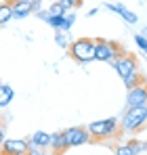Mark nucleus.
I'll list each match as a JSON object with an SVG mask.
<instances>
[{
	"instance_id": "obj_6",
	"label": "nucleus",
	"mask_w": 147,
	"mask_h": 155,
	"mask_svg": "<svg viewBox=\"0 0 147 155\" xmlns=\"http://www.w3.org/2000/svg\"><path fill=\"white\" fill-rule=\"evenodd\" d=\"M63 134H65L67 147H80V145H86V143L93 140L91 134H88V130L82 128V126H74V128L63 130Z\"/></svg>"
},
{
	"instance_id": "obj_3",
	"label": "nucleus",
	"mask_w": 147,
	"mask_h": 155,
	"mask_svg": "<svg viewBox=\"0 0 147 155\" xmlns=\"http://www.w3.org/2000/svg\"><path fill=\"white\" fill-rule=\"evenodd\" d=\"M86 130H88V134H91L93 140H103V138L120 134V120L118 117H107V120L91 122L86 126Z\"/></svg>"
},
{
	"instance_id": "obj_10",
	"label": "nucleus",
	"mask_w": 147,
	"mask_h": 155,
	"mask_svg": "<svg viewBox=\"0 0 147 155\" xmlns=\"http://www.w3.org/2000/svg\"><path fill=\"white\" fill-rule=\"evenodd\" d=\"M13 4V19H25L32 15V0H11Z\"/></svg>"
},
{
	"instance_id": "obj_1",
	"label": "nucleus",
	"mask_w": 147,
	"mask_h": 155,
	"mask_svg": "<svg viewBox=\"0 0 147 155\" xmlns=\"http://www.w3.org/2000/svg\"><path fill=\"white\" fill-rule=\"evenodd\" d=\"M147 126V105L141 107H128L122 115L120 122V132H128V134H137Z\"/></svg>"
},
{
	"instance_id": "obj_28",
	"label": "nucleus",
	"mask_w": 147,
	"mask_h": 155,
	"mask_svg": "<svg viewBox=\"0 0 147 155\" xmlns=\"http://www.w3.org/2000/svg\"><path fill=\"white\" fill-rule=\"evenodd\" d=\"M50 2H57V0H50Z\"/></svg>"
},
{
	"instance_id": "obj_18",
	"label": "nucleus",
	"mask_w": 147,
	"mask_h": 155,
	"mask_svg": "<svg viewBox=\"0 0 147 155\" xmlns=\"http://www.w3.org/2000/svg\"><path fill=\"white\" fill-rule=\"evenodd\" d=\"M74 23H76V13H74V11H67V13L63 15V31H67Z\"/></svg>"
},
{
	"instance_id": "obj_16",
	"label": "nucleus",
	"mask_w": 147,
	"mask_h": 155,
	"mask_svg": "<svg viewBox=\"0 0 147 155\" xmlns=\"http://www.w3.org/2000/svg\"><path fill=\"white\" fill-rule=\"evenodd\" d=\"M46 13H49L50 17H63V15H65L67 11H65V8H63V6H61L59 2H50L49 8H46Z\"/></svg>"
},
{
	"instance_id": "obj_19",
	"label": "nucleus",
	"mask_w": 147,
	"mask_h": 155,
	"mask_svg": "<svg viewBox=\"0 0 147 155\" xmlns=\"http://www.w3.org/2000/svg\"><path fill=\"white\" fill-rule=\"evenodd\" d=\"M65 11H74V8H80L82 6V0H57Z\"/></svg>"
},
{
	"instance_id": "obj_21",
	"label": "nucleus",
	"mask_w": 147,
	"mask_h": 155,
	"mask_svg": "<svg viewBox=\"0 0 147 155\" xmlns=\"http://www.w3.org/2000/svg\"><path fill=\"white\" fill-rule=\"evenodd\" d=\"M116 155H137L132 149H130V145L126 143V145H118L116 147Z\"/></svg>"
},
{
	"instance_id": "obj_22",
	"label": "nucleus",
	"mask_w": 147,
	"mask_h": 155,
	"mask_svg": "<svg viewBox=\"0 0 147 155\" xmlns=\"http://www.w3.org/2000/svg\"><path fill=\"white\" fill-rule=\"evenodd\" d=\"M128 145H130V149H132V151H135L137 155L141 153V151H145V149H147V143H139V140H130Z\"/></svg>"
},
{
	"instance_id": "obj_15",
	"label": "nucleus",
	"mask_w": 147,
	"mask_h": 155,
	"mask_svg": "<svg viewBox=\"0 0 147 155\" xmlns=\"http://www.w3.org/2000/svg\"><path fill=\"white\" fill-rule=\"evenodd\" d=\"M55 44L67 51V46H70V36H67V31H55Z\"/></svg>"
},
{
	"instance_id": "obj_24",
	"label": "nucleus",
	"mask_w": 147,
	"mask_h": 155,
	"mask_svg": "<svg viewBox=\"0 0 147 155\" xmlns=\"http://www.w3.org/2000/svg\"><path fill=\"white\" fill-rule=\"evenodd\" d=\"M42 11V0H32V15H38Z\"/></svg>"
},
{
	"instance_id": "obj_20",
	"label": "nucleus",
	"mask_w": 147,
	"mask_h": 155,
	"mask_svg": "<svg viewBox=\"0 0 147 155\" xmlns=\"http://www.w3.org/2000/svg\"><path fill=\"white\" fill-rule=\"evenodd\" d=\"M25 155H46V149L36 147V145H32V143L27 140V151H25Z\"/></svg>"
},
{
	"instance_id": "obj_27",
	"label": "nucleus",
	"mask_w": 147,
	"mask_h": 155,
	"mask_svg": "<svg viewBox=\"0 0 147 155\" xmlns=\"http://www.w3.org/2000/svg\"><path fill=\"white\" fill-rule=\"evenodd\" d=\"M141 36H143V38H145V40H147V25L143 27V31H141Z\"/></svg>"
},
{
	"instance_id": "obj_14",
	"label": "nucleus",
	"mask_w": 147,
	"mask_h": 155,
	"mask_svg": "<svg viewBox=\"0 0 147 155\" xmlns=\"http://www.w3.org/2000/svg\"><path fill=\"white\" fill-rule=\"evenodd\" d=\"M11 19H13V4H11V0L0 2V25L9 23Z\"/></svg>"
},
{
	"instance_id": "obj_17",
	"label": "nucleus",
	"mask_w": 147,
	"mask_h": 155,
	"mask_svg": "<svg viewBox=\"0 0 147 155\" xmlns=\"http://www.w3.org/2000/svg\"><path fill=\"white\" fill-rule=\"evenodd\" d=\"M141 82H145V76L139 71V74H135V76L126 78V80H124V86H126V88H135V86L141 84Z\"/></svg>"
},
{
	"instance_id": "obj_2",
	"label": "nucleus",
	"mask_w": 147,
	"mask_h": 155,
	"mask_svg": "<svg viewBox=\"0 0 147 155\" xmlns=\"http://www.w3.org/2000/svg\"><path fill=\"white\" fill-rule=\"evenodd\" d=\"M67 54L76 63H82V65L95 61V40L93 38H78V40H74L67 46Z\"/></svg>"
},
{
	"instance_id": "obj_7",
	"label": "nucleus",
	"mask_w": 147,
	"mask_h": 155,
	"mask_svg": "<svg viewBox=\"0 0 147 155\" xmlns=\"http://www.w3.org/2000/svg\"><path fill=\"white\" fill-rule=\"evenodd\" d=\"M141 105H147V80L137 84L135 88H128V94H126V109L141 107Z\"/></svg>"
},
{
	"instance_id": "obj_5",
	"label": "nucleus",
	"mask_w": 147,
	"mask_h": 155,
	"mask_svg": "<svg viewBox=\"0 0 147 155\" xmlns=\"http://www.w3.org/2000/svg\"><path fill=\"white\" fill-rule=\"evenodd\" d=\"M111 65H114V69L118 71V76L122 78V80L139 74V61H137V57L130 54V52H126V51L120 52V54L111 61Z\"/></svg>"
},
{
	"instance_id": "obj_30",
	"label": "nucleus",
	"mask_w": 147,
	"mask_h": 155,
	"mask_svg": "<svg viewBox=\"0 0 147 155\" xmlns=\"http://www.w3.org/2000/svg\"><path fill=\"white\" fill-rule=\"evenodd\" d=\"M0 27H2V25H0Z\"/></svg>"
},
{
	"instance_id": "obj_8",
	"label": "nucleus",
	"mask_w": 147,
	"mask_h": 155,
	"mask_svg": "<svg viewBox=\"0 0 147 155\" xmlns=\"http://www.w3.org/2000/svg\"><path fill=\"white\" fill-rule=\"evenodd\" d=\"M27 140L25 138H6L0 147V155H25Z\"/></svg>"
},
{
	"instance_id": "obj_25",
	"label": "nucleus",
	"mask_w": 147,
	"mask_h": 155,
	"mask_svg": "<svg viewBox=\"0 0 147 155\" xmlns=\"http://www.w3.org/2000/svg\"><path fill=\"white\" fill-rule=\"evenodd\" d=\"M6 140V134H4V124L0 122V147H2V143Z\"/></svg>"
},
{
	"instance_id": "obj_23",
	"label": "nucleus",
	"mask_w": 147,
	"mask_h": 155,
	"mask_svg": "<svg viewBox=\"0 0 147 155\" xmlns=\"http://www.w3.org/2000/svg\"><path fill=\"white\" fill-rule=\"evenodd\" d=\"M135 44H137L143 52H147V40L141 36V34H137V36H135Z\"/></svg>"
},
{
	"instance_id": "obj_12",
	"label": "nucleus",
	"mask_w": 147,
	"mask_h": 155,
	"mask_svg": "<svg viewBox=\"0 0 147 155\" xmlns=\"http://www.w3.org/2000/svg\"><path fill=\"white\" fill-rule=\"evenodd\" d=\"M27 140H29L32 145H36V147L49 149V145H50V134H49V132H44V130H38V132H34Z\"/></svg>"
},
{
	"instance_id": "obj_9",
	"label": "nucleus",
	"mask_w": 147,
	"mask_h": 155,
	"mask_svg": "<svg viewBox=\"0 0 147 155\" xmlns=\"http://www.w3.org/2000/svg\"><path fill=\"white\" fill-rule=\"evenodd\" d=\"M50 155H63L70 147H67V140H65V134H63V130H59V132H53L50 134Z\"/></svg>"
},
{
	"instance_id": "obj_26",
	"label": "nucleus",
	"mask_w": 147,
	"mask_h": 155,
	"mask_svg": "<svg viewBox=\"0 0 147 155\" xmlns=\"http://www.w3.org/2000/svg\"><path fill=\"white\" fill-rule=\"evenodd\" d=\"M99 13V8H91V11H88V13H86V15H88V17H95V15H97Z\"/></svg>"
},
{
	"instance_id": "obj_29",
	"label": "nucleus",
	"mask_w": 147,
	"mask_h": 155,
	"mask_svg": "<svg viewBox=\"0 0 147 155\" xmlns=\"http://www.w3.org/2000/svg\"><path fill=\"white\" fill-rule=\"evenodd\" d=\"M0 111H2V109H0Z\"/></svg>"
},
{
	"instance_id": "obj_11",
	"label": "nucleus",
	"mask_w": 147,
	"mask_h": 155,
	"mask_svg": "<svg viewBox=\"0 0 147 155\" xmlns=\"http://www.w3.org/2000/svg\"><path fill=\"white\" fill-rule=\"evenodd\" d=\"M105 8H109V11H114V13H118V15H122V19L126 23H130V25H135L139 19H137V15L132 13V11H128L124 4H105Z\"/></svg>"
},
{
	"instance_id": "obj_4",
	"label": "nucleus",
	"mask_w": 147,
	"mask_h": 155,
	"mask_svg": "<svg viewBox=\"0 0 147 155\" xmlns=\"http://www.w3.org/2000/svg\"><path fill=\"white\" fill-rule=\"evenodd\" d=\"M120 52H124V46L114 42V40H105V38H97L95 40V61L111 63Z\"/></svg>"
},
{
	"instance_id": "obj_13",
	"label": "nucleus",
	"mask_w": 147,
	"mask_h": 155,
	"mask_svg": "<svg viewBox=\"0 0 147 155\" xmlns=\"http://www.w3.org/2000/svg\"><path fill=\"white\" fill-rule=\"evenodd\" d=\"M13 97H15V90L9 84H0V109L9 107L11 101H13Z\"/></svg>"
}]
</instances>
